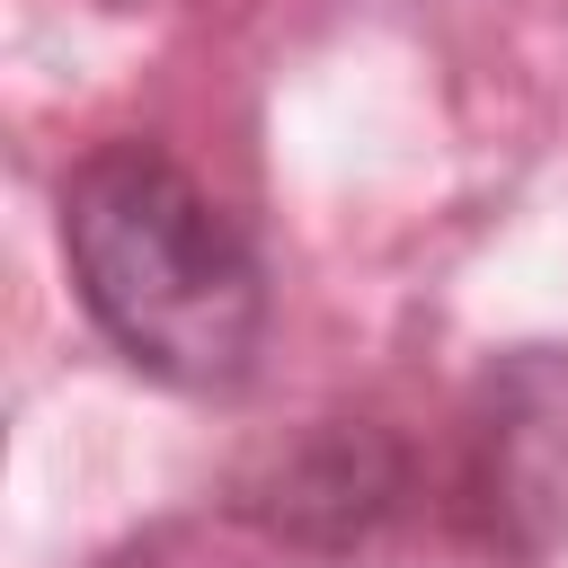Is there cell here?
<instances>
[{
  "mask_svg": "<svg viewBox=\"0 0 568 568\" xmlns=\"http://www.w3.org/2000/svg\"><path fill=\"white\" fill-rule=\"evenodd\" d=\"M62 257L133 373L169 390L248 382L266 337V266L160 142H98L62 178Z\"/></svg>",
  "mask_w": 568,
  "mask_h": 568,
  "instance_id": "1",
  "label": "cell"
},
{
  "mask_svg": "<svg viewBox=\"0 0 568 568\" xmlns=\"http://www.w3.org/2000/svg\"><path fill=\"white\" fill-rule=\"evenodd\" d=\"M453 506L506 559H550L568 541V346H515L488 364L462 417Z\"/></svg>",
  "mask_w": 568,
  "mask_h": 568,
  "instance_id": "2",
  "label": "cell"
},
{
  "mask_svg": "<svg viewBox=\"0 0 568 568\" xmlns=\"http://www.w3.org/2000/svg\"><path fill=\"white\" fill-rule=\"evenodd\" d=\"M399 497H408V453L364 417H328L320 435L275 453V470L248 488V515L302 550H355L399 515Z\"/></svg>",
  "mask_w": 568,
  "mask_h": 568,
  "instance_id": "3",
  "label": "cell"
},
{
  "mask_svg": "<svg viewBox=\"0 0 568 568\" xmlns=\"http://www.w3.org/2000/svg\"><path fill=\"white\" fill-rule=\"evenodd\" d=\"M98 568H178V559H169V541H124V550H106Z\"/></svg>",
  "mask_w": 568,
  "mask_h": 568,
  "instance_id": "4",
  "label": "cell"
}]
</instances>
